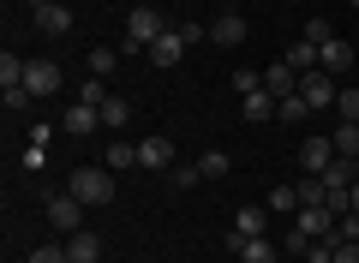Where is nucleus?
<instances>
[{
  "mask_svg": "<svg viewBox=\"0 0 359 263\" xmlns=\"http://www.w3.org/2000/svg\"><path fill=\"white\" fill-rule=\"evenodd\" d=\"M114 168H72V174H66V191H72V198H84V203H108L114 198Z\"/></svg>",
  "mask_w": 359,
  "mask_h": 263,
  "instance_id": "f257e3e1",
  "label": "nucleus"
},
{
  "mask_svg": "<svg viewBox=\"0 0 359 263\" xmlns=\"http://www.w3.org/2000/svg\"><path fill=\"white\" fill-rule=\"evenodd\" d=\"M299 96H306V108H335V96H341V84H335L323 66H311V72H299Z\"/></svg>",
  "mask_w": 359,
  "mask_h": 263,
  "instance_id": "f03ea898",
  "label": "nucleus"
},
{
  "mask_svg": "<svg viewBox=\"0 0 359 263\" xmlns=\"http://www.w3.org/2000/svg\"><path fill=\"white\" fill-rule=\"evenodd\" d=\"M84 210H90V203L72 198V191H54V198H48V222L60 227V234H84Z\"/></svg>",
  "mask_w": 359,
  "mask_h": 263,
  "instance_id": "7ed1b4c3",
  "label": "nucleus"
},
{
  "mask_svg": "<svg viewBox=\"0 0 359 263\" xmlns=\"http://www.w3.org/2000/svg\"><path fill=\"white\" fill-rule=\"evenodd\" d=\"M162 30H168V25H162L156 6H132V13H126V42H132V48H150Z\"/></svg>",
  "mask_w": 359,
  "mask_h": 263,
  "instance_id": "20e7f679",
  "label": "nucleus"
},
{
  "mask_svg": "<svg viewBox=\"0 0 359 263\" xmlns=\"http://www.w3.org/2000/svg\"><path fill=\"white\" fill-rule=\"evenodd\" d=\"M60 84H66V78H60L54 60H30L25 66V90H30V96H60Z\"/></svg>",
  "mask_w": 359,
  "mask_h": 263,
  "instance_id": "39448f33",
  "label": "nucleus"
},
{
  "mask_svg": "<svg viewBox=\"0 0 359 263\" xmlns=\"http://www.w3.org/2000/svg\"><path fill=\"white\" fill-rule=\"evenodd\" d=\"M138 168H150V174H168V168H174V144H168L162 132H150V138L138 144Z\"/></svg>",
  "mask_w": 359,
  "mask_h": 263,
  "instance_id": "423d86ee",
  "label": "nucleus"
},
{
  "mask_svg": "<svg viewBox=\"0 0 359 263\" xmlns=\"http://www.w3.org/2000/svg\"><path fill=\"white\" fill-rule=\"evenodd\" d=\"M335 162V138H299V174H323Z\"/></svg>",
  "mask_w": 359,
  "mask_h": 263,
  "instance_id": "0eeeda50",
  "label": "nucleus"
},
{
  "mask_svg": "<svg viewBox=\"0 0 359 263\" xmlns=\"http://www.w3.org/2000/svg\"><path fill=\"white\" fill-rule=\"evenodd\" d=\"M180 60H186V36H180V25H174V30H162V36L150 42V66L168 72V66H180Z\"/></svg>",
  "mask_w": 359,
  "mask_h": 263,
  "instance_id": "6e6552de",
  "label": "nucleus"
},
{
  "mask_svg": "<svg viewBox=\"0 0 359 263\" xmlns=\"http://www.w3.org/2000/svg\"><path fill=\"white\" fill-rule=\"evenodd\" d=\"M30 25H36L42 36H66V30H72V6L48 0V6H36V13H30Z\"/></svg>",
  "mask_w": 359,
  "mask_h": 263,
  "instance_id": "1a4fd4ad",
  "label": "nucleus"
},
{
  "mask_svg": "<svg viewBox=\"0 0 359 263\" xmlns=\"http://www.w3.org/2000/svg\"><path fill=\"white\" fill-rule=\"evenodd\" d=\"M245 36H252V30H245V13H222L216 25H210V42H216V48H240Z\"/></svg>",
  "mask_w": 359,
  "mask_h": 263,
  "instance_id": "9d476101",
  "label": "nucleus"
},
{
  "mask_svg": "<svg viewBox=\"0 0 359 263\" xmlns=\"http://www.w3.org/2000/svg\"><path fill=\"white\" fill-rule=\"evenodd\" d=\"M66 132H72V138H96V132H102V108L72 102V108H66Z\"/></svg>",
  "mask_w": 359,
  "mask_h": 263,
  "instance_id": "9b49d317",
  "label": "nucleus"
},
{
  "mask_svg": "<svg viewBox=\"0 0 359 263\" xmlns=\"http://www.w3.org/2000/svg\"><path fill=\"white\" fill-rule=\"evenodd\" d=\"M264 90H269L276 102H282V96H299V72H294L287 60H276V66L264 72Z\"/></svg>",
  "mask_w": 359,
  "mask_h": 263,
  "instance_id": "f8f14e48",
  "label": "nucleus"
},
{
  "mask_svg": "<svg viewBox=\"0 0 359 263\" xmlns=\"http://www.w3.org/2000/svg\"><path fill=\"white\" fill-rule=\"evenodd\" d=\"M318 66H323V72H330V78H341L347 66H353V48H347L341 36H330V42H323V48H318Z\"/></svg>",
  "mask_w": 359,
  "mask_h": 263,
  "instance_id": "ddd939ff",
  "label": "nucleus"
},
{
  "mask_svg": "<svg viewBox=\"0 0 359 263\" xmlns=\"http://www.w3.org/2000/svg\"><path fill=\"white\" fill-rule=\"evenodd\" d=\"M66 257L72 263H102V239L90 234V227L84 234H66Z\"/></svg>",
  "mask_w": 359,
  "mask_h": 263,
  "instance_id": "4468645a",
  "label": "nucleus"
},
{
  "mask_svg": "<svg viewBox=\"0 0 359 263\" xmlns=\"http://www.w3.org/2000/svg\"><path fill=\"white\" fill-rule=\"evenodd\" d=\"M264 227H269V203H245V210H233V234L257 239Z\"/></svg>",
  "mask_w": 359,
  "mask_h": 263,
  "instance_id": "2eb2a0df",
  "label": "nucleus"
},
{
  "mask_svg": "<svg viewBox=\"0 0 359 263\" xmlns=\"http://www.w3.org/2000/svg\"><path fill=\"white\" fill-rule=\"evenodd\" d=\"M126 126H132V102L126 96H108L102 102V132H108V138H120Z\"/></svg>",
  "mask_w": 359,
  "mask_h": 263,
  "instance_id": "dca6fc26",
  "label": "nucleus"
},
{
  "mask_svg": "<svg viewBox=\"0 0 359 263\" xmlns=\"http://www.w3.org/2000/svg\"><path fill=\"white\" fill-rule=\"evenodd\" d=\"M240 114H245V120H276V96H269L264 84L245 90V96H240Z\"/></svg>",
  "mask_w": 359,
  "mask_h": 263,
  "instance_id": "f3484780",
  "label": "nucleus"
},
{
  "mask_svg": "<svg viewBox=\"0 0 359 263\" xmlns=\"http://www.w3.org/2000/svg\"><path fill=\"white\" fill-rule=\"evenodd\" d=\"M108 168H114V174L138 168V144H132V138H108Z\"/></svg>",
  "mask_w": 359,
  "mask_h": 263,
  "instance_id": "a211bd4d",
  "label": "nucleus"
},
{
  "mask_svg": "<svg viewBox=\"0 0 359 263\" xmlns=\"http://www.w3.org/2000/svg\"><path fill=\"white\" fill-rule=\"evenodd\" d=\"M240 263H282V251L257 234V239H245V245H240Z\"/></svg>",
  "mask_w": 359,
  "mask_h": 263,
  "instance_id": "6ab92c4d",
  "label": "nucleus"
},
{
  "mask_svg": "<svg viewBox=\"0 0 359 263\" xmlns=\"http://www.w3.org/2000/svg\"><path fill=\"white\" fill-rule=\"evenodd\" d=\"M264 203H269V215H294L299 210V186H276Z\"/></svg>",
  "mask_w": 359,
  "mask_h": 263,
  "instance_id": "aec40b11",
  "label": "nucleus"
},
{
  "mask_svg": "<svg viewBox=\"0 0 359 263\" xmlns=\"http://www.w3.org/2000/svg\"><path fill=\"white\" fill-rule=\"evenodd\" d=\"M228 150H204V156H198V174H204V180H228Z\"/></svg>",
  "mask_w": 359,
  "mask_h": 263,
  "instance_id": "412c9836",
  "label": "nucleus"
},
{
  "mask_svg": "<svg viewBox=\"0 0 359 263\" xmlns=\"http://www.w3.org/2000/svg\"><path fill=\"white\" fill-rule=\"evenodd\" d=\"M108 96H114V90H108V84H102V78H96V72H90L84 84H78V102H84V108H102Z\"/></svg>",
  "mask_w": 359,
  "mask_h": 263,
  "instance_id": "4be33fe9",
  "label": "nucleus"
},
{
  "mask_svg": "<svg viewBox=\"0 0 359 263\" xmlns=\"http://www.w3.org/2000/svg\"><path fill=\"white\" fill-rule=\"evenodd\" d=\"M287 66H294V72H311V66H318V42H306V36H299L294 48H287Z\"/></svg>",
  "mask_w": 359,
  "mask_h": 263,
  "instance_id": "5701e85b",
  "label": "nucleus"
},
{
  "mask_svg": "<svg viewBox=\"0 0 359 263\" xmlns=\"http://www.w3.org/2000/svg\"><path fill=\"white\" fill-rule=\"evenodd\" d=\"M330 138H335V156H347V162L359 156V126L353 120H341V132H330Z\"/></svg>",
  "mask_w": 359,
  "mask_h": 263,
  "instance_id": "b1692460",
  "label": "nucleus"
},
{
  "mask_svg": "<svg viewBox=\"0 0 359 263\" xmlns=\"http://www.w3.org/2000/svg\"><path fill=\"white\" fill-rule=\"evenodd\" d=\"M276 120H294V126H306V120H311L306 96H282V102H276Z\"/></svg>",
  "mask_w": 359,
  "mask_h": 263,
  "instance_id": "393cba45",
  "label": "nucleus"
},
{
  "mask_svg": "<svg viewBox=\"0 0 359 263\" xmlns=\"http://www.w3.org/2000/svg\"><path fill=\"white\" fill-rule=\"evenodd\" d=\"M25 66H30V60H18V54H0V90L25 84Z\"/></svg>",
  "mask_w": 359,
  "mask_h": 263,
  "instance_id": "a878e982",
  "label": "nucleus"
},
{
  "mask_svg": "<svg viewBox=\"0 0 359 263\" xmlns=\"http://www.w3.org/2000/svg\"><path fill=\"white\" fill-rule=\"evenodd\" d=\"M114 66H120L114 48H90V72H96V78H114Z\"/></svg>",
  "mask_w": 359,
  "mask_h": 263,
  "instance_id": "bb28decb",
  "label": "nucleus"
},
{
  "mask_svg": "<svg viewBox=\"0 0 359 263\" xmlns=\"http://www.w3.org/2000/svg\"><path fill=\"white\" fill-rule=\"evenodd\" d=\"M168 180H174V186L186 191V186H198L204 174H198V162H174V168H168Z\"/></svg>",
  "mask_w": 359,
  "mask_h": 263,
  "instance_id": "cd10ccee",
  "label": "nucleus"
},
{
  "mask_svg": "<svg viewBox=\"0 0 359 263\" xmlns=\"http://www.w3.org/2000/svg\"><path fill=\"white\" fill-rule=\"evenodd\" d=\"M335 114H341V120H353V126H359V90H353V84H347L341 96H335Z\"/></svg>",
  "mask_w": 359,
  "mask_h": 263,
  "instance_id": "c85d7f7f",
  "label": "nucleus"
},
{
  "mask_svg": "<svg viewBox=\"0 0 359 263\" xmlns=\"http://www.w3.org/2000/svg\"><path fill=\"white\" fill-rule=\"evenodd\" d=\"M299 36H306V42H318V48H323V42H330V36H335V30H330V18H311V25H306V30H299Z\"/></svg>",
  "mask_w": 359,
  "mask_h": 263,
  "instance_id": "c756f323",
  "label": "nucleus"
},
{
  "mask_svg": "<svg viewBox=\"0 0 359 263\" xmlns=\"http://www.w3.org/2000/svg\"><path fill=\"white\" fill-rule=\"evenodd\" d=\"M30 263H72V257H66V245H36Z\"/></svg>",
  "mask_w": 359,
  "mask_h": 263,
  "instance_id": "7c9ffc66",
  "label": "nucleus"
},
{
  "mask_svg": "<svg viewBox=\"0 0 359 263\" xmlns=\"http://www.w3.org/2000/svg\"><path fill=\"white\" fill-rule=\"evenodd\" d=\"M335 234H341V239H359V210H347L341 222H335Z\"/></svg>",
  "mask_w": 359,
  "mask_h": 263,
  "instance_id": "2f4dec72",
  "label": "nucleus"
},
{
  "mask_svg": "<svg viewBox=\"0 0 359 263\" xmlns=\"http://www.w3.org/2000/svg\"><path fill=\"white\" fill-rule=\"evenodd\" d=\"M257 84H264V72H233V90H240V96H245V90H257Z\"/></svg>",
  "mask_w": 359,
  "mask_h": 263,
  "instance_id": "473e14b6",
  "label": "nucleus"
},
{
  "mask_svg": "<svg viewBox=\"0 0 359 263\" xmlns=\"http://www.w3.org/2000/svg\"><path fill=\"white\" fill-rule=\"evenodd\" d=\"M335 263H359V239H341L335 245Z\"/></svg>",
  "mask_w": 359,
  "mask_h": 263,
  "instance_id": "72a5a7b5",
  "label": "nucleus"
},
{
  "mask_svg": "<svg viewBox=\"0 0 359 263\" xmlns=\"http://www.w3.org/2000/svg\"><path fill=\"white\" fill-rule=\"evenodd\" d=\"M347 203H353V210H359V180H353V186H347Z\"/></svg>",
  "mask_w": 359,
  "mask_h": 263,
  "instance_id": "f704fd0d",
  "label": "nucleus"
},
{
  "mask_svg": "<svg viewBox=\"0 0 359 263\" xmlns=\"http://www.w3.org/2000/svg\"><path fill=\"white\" fill-rule=\"evenodd\" d=\"M25 6H30V13H36V6H48V0H25Z\"/></svg>",
  "mask_w": 359,
  "mask_h": 263,
  "instance_id": "c9c22d12",
  "label": "nucleus"
},
{
  "mask_svg": "<svg viewBox=\"0 0 359 263\" xmlns=\"http://www.w3.org/2000/svg\"><path fill=\"white\" fill-rule=\"evenodd\" d=\"M353 180H359V156H353Z\"/></svg>",
  "mask_w": 359,
  "mask_h": 263,
  "instance_id": "e433bc0d",
  "label": "nucleus"
},
{
  "mask_svg": "<svg viewBox=\"0 0 359 263\" xmlns=\"http://www.w3.org/2000/svg\"><path fill=\"white\" fill-rule=\"evenodd\" d=\"M353 6H359V0H353Z\"/></svg>",
  "mask_w": 359,
  "mask_h": 263,
  "instance_id": "4c0bfd02",
  "label": "nucleus"
}]
</instances>
